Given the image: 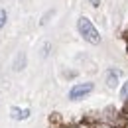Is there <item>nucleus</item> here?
I'll list each match as a JSON object with an SVG mask.
<instances>
[{"label":"nucleus","instance_id":"6e6552de","mask_svg":"<svg viewBox=\"0 0 128 128\" xmlns=\"http://www.w3.org/2000/svg\"><path fill=\"white\" fill-rule=\"evenodd\" d=\"M91 4H93V6H95V8H96V6L100 4V0H91Z\"/></svg>","mask_w":128,"mask_h":128},{"label":"nucleus","instance_id":"f03ea898","mask_svg":"<svg viewBox=\"0 0 128 128\" xmlns=\"http://www.w3.org/2000/svg\"><path fill=\"white\" fill-rule=\"evenodd\" d=\"M93 91V83H79V85H75L71 91H69V98L71 100H79L83 98L85 95H89Z\"/></svg>","mask_w":128,"mask_h":128},{"label":"nucleus","instance_id":"39448f33","mask_svg":"<svg viewBox=\"0 0 128 128\" xmlns=\"http://www.w3.org/2000/svg\"><path fill=\"white\" fill-rule=\"evenodd\" d=\"M24 61H26V57H24V53H20V55H18V61H16V65H14V69H16V71H20V69L24 67Z\"/></svg>","mask_w":128,"mask_h":128},{"label":"nucleus","instance_id":"7ed1b4c3","mask_svg":"<svg viewBox=\"0 0 128 128\" xmlns=\"http://www.w3.org/2000/svg\"><path fill=\"white\" fill-rule=\"evenodd\" d=\"M120 75H122L120 69H108V71H106V85H108L110 89H114L116 83H118V79H120Z\"/></svg>","mask_w":128,"mask_h":128},{"label":"nucleus","instance_id":"423d86ee","mask_svg":"<svg viewBox=\"0 0 128 128\" xmlns=\"http://www.w3.org/2000/svg\"><path fill=\"white\" fill-rule=\"evenodd\" d=\"M6 20H8V16H6V10H0V30L6 26Z\"/></svg>","mask_w":128,"mask_h":128},{"label":"nucleus","instance_id":"f257e3e1","mask_svg":"<svg viewBox=\"0 0 128 128\" xmlns=\"http://www.w3.org/2000/svg\"><path fill=\"white\" fill-rule=\"evenodd\" d=\"M77 28H79V34L89 42V44H100V34H98V30H96L95 26H93V22L89 20V18L81 16L79 22H77Z\"/></svg>","mask_w":128,"mask_h":128},{"label":"nucleus","instance_id":"20e7f679","mask_svg":"<svg viewBox=\"0 0 128 128\" xmlns=\"http://www.w3.org/2000/svg\"><path fill=\"white\" fill-rule=\"evenodd\" d=\"M10 116L14 120H26L30 116V108H18V106H12L10 108Z\"/></svg>","mask_w":128,"mask_h":128},{"label":"nucleus","instance_id":"0eeeda50","mask_svg":"<svg viewBox=\"0 0 128 128\" xmlns=\"http://www.w3.org/2000/svg\"><path fill=\"white\" fill-rule=\"evenodd\" d=\"M120 96H122V98H128V81L122 85V89H120Z\"/></svg>","mask_w":128,"mask_h":128}]
</instances>
